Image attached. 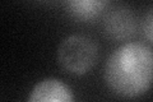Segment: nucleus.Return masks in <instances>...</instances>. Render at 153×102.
Wrapping results in <instances>:
<instances>
[{
    "label": "nucleus",
    "instance_id": "f257e3e1",
    "mask_svg": "<svg viewBox=\"0 0 153 102\" xmlns=\"http://www.w3.org/2000/svg\"><path fill=\"white\" fill-rule=\"evenodd\" d=\"M105 80L121 97L144 95L153 84V50L140 42H126L117 47L106 61Z\"/></svg>",
    "mask_w": 153,
    "mask_h": 102
},
{
    "label": "nucleus",
    "instance_id": "f03ea898",
    "mask_svg": "<svg viewBox=\"0 0 153 102\" xmlns=\"http://www.w3.org/2000/svg\"><path fill=\"white\" fill-rule=\"evenodd\" d=\"M98 47L88 36L71 35L64 38L57 48V61L65 71L82 75L96 65Z\"/></svg>",
    "mask_w": 153,
    "mask_h": 102
},
{
    "label": "nucleus",
    "instance_id": "7ed1b4c3",
    "mask_svg": "<svg viewBox=\"0 0 153 102\" xmlns=\"http://www.w3.org/2000/svg\"><path fill=\"white\" fill-rule=\"evenodd\" d=\"M28 102H74V95L60 79L45 78L32 88Z\"/></svg>",
    "mask_w": 153,
    "mask_h": 102
},
{
    "label": "nucleus",
    "instance_id": "20e7f679",
    "mask_svg": "<svg viewBox=\"0 0 153 102\" xmlns=\"http://www.w3.org/2000/svg\"><path fill=\"white\" fill-rule=\"evenodd\" d=\"M105 30L112 38L124 40L135 32V18L130 9L125 7L114 8L106 14Z\"/></svg>",
    "mask_w": 153,
    "mask_h": 102
},
{
    "label": "nucleus",
    "instance_id": "39448f33",
    "mask_svg": "<svg viewBox=\"0 0 153 102\" xmlns=\"http://www.w3.org/2000/svg\"><path fill=\"white\" fill-rule=\"evenodd\" d=\"M108 4L110 3L106 0H71L66 3V7L73 17L82 21H88L105 10Z\"/></svg>",
    "mask_w": 153,
    "mask_h": 102
},
{
    "label": "nucleus",
    "instance_id": "423d86ee",
    "mask_svg": "<svg viewBox=\"0 0 153 102\" xmlns=\"http://www.w3.org/2000/svg\"><path fill=\"white\" fill-rule=\"evenodd\" d=\"M143 32L147 40L153 43V8L146 14L143 21Z\"/></svg>",
    "mask_w": 153,
    "mask_h": 102
}]
</instances>
